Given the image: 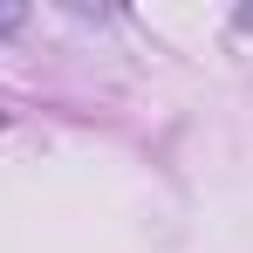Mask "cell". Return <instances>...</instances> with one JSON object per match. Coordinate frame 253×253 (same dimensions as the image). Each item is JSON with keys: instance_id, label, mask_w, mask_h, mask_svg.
Masks as SVG:
<instances>
[{"instance_id": "1", "label": "cell", "mask_w": 253, "mask_h": 253, "mask_svg": "<svg viewBox=\"0 0 253 253\" xmlns=\"http://www.w3.org/2000/svg\"><path fill=\"white\" fill-rule=\"evenodd\" d=\"M21 21H28V7H0V35H14Z\"/></svg>"}]
</instances>
